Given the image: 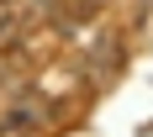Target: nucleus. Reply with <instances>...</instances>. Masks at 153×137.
I'll return each instance as SVG.
<instances>
[{
  "label": "nucleus",
  "mask_w": 153,
  "mask_h": 137,
  "mask_svg": "<svg viewBox=\"0 0 153 137\" xmlns=\"http://www.w3.org/2000/svg\"><path fill=\"white\" fill-rule=\"evenodd\" d=\"M90 69H116V37H100V42H95Z\"/></svg>",
  "instance_id": "1"
}]
</instances>
